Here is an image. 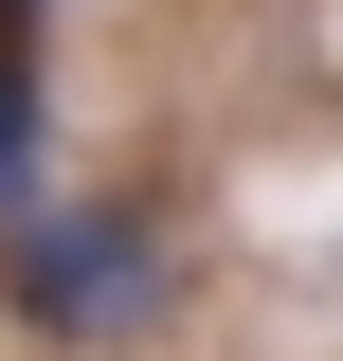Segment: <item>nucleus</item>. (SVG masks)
Listing matches in <instances>:
<instances>
[{
	"label": "nucleus",
	"instance_id": "f257e3e1",
	"mask_svg": "<svg viewBox=\"0 0 343 361\" xmlns=\"http://www.w3.org/2000/svg\"><path fill=\"white\" fill-rule=\"evenodd\" d=\"M163 217L127 199H37V217H0V307L37 325V343H145L163 325Z\"/></svg>",
	"mask_w": 343,
	"mask_h": 361
},
{
	"label": "nucleus",
	"instance_id": "f03ea898",
	"mask_svg": "<svg viewBox=\"0 0 343 361\" xmlns=\"http://www.w3.org/2000/svg\"><path fill=\"white\" fill-rule=\"evenodd\" d=\"M37 145H54V90H37V54L0 37V217H37Z\"/></svg>",
	"mask_w": 343,
	"mask_h": 361
}]
</instances>
